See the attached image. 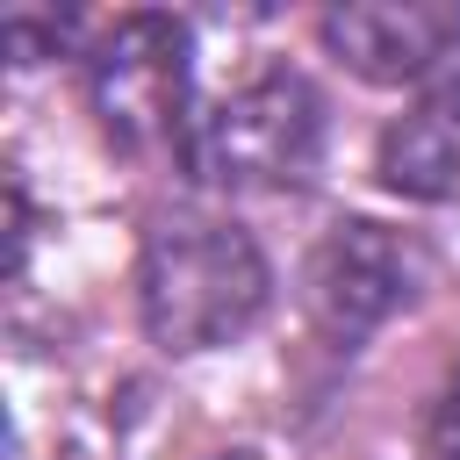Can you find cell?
Listing matches in <instances>:
<instances>
[{"instance_id": "obj_2", "label": "cell", "mask_w": 460, "mask_h": 460, "mask_svg": "<svg viewBox=\"0 0 460 460\" xmlns=\"http://www.w3.org/2000/svg\"><path fill=\"white\" fill-rule=\"evenodd\" d=\"M180 165L208 187H302L323 165V101L302 72L266 65L208 101L187 137Z\"/></svg>"}, {"instance_id": "obj_4", "label": "cell", "mask_w": 460, "mask_h": 460, "mask_svg": "<svg viewBox=\"0 0 460 460\" xmlns=\"http://www.w3.org/2000/svg\"><path fill=\"white\" fill-rule=\"evenodd\" d=\"M417 288H424V244L388 223H367V216L331 223L323 244L309 252V273H302V302L331 345H359Z\"/></svg>"}, {"instance_id": "obj_6", "label": "cell", "mask_w": 460, "mask_h": 460, "mask_svg": "<svg viewBox=\"0 0 460 460\" xmlns=\"http://www.w3.org/2000/svg\"><path fill=\"white\" fill-rule=\"evenodd\" d=\"M374 172L402 201H460V79L424 86L374 144Z\"/></svg>"}, {"instance_id": "obj_1", "label": "cell", "mask_w": 460, "mask_h": 460, "mask_svg": "<svg viewBox=\"0 0 460 460\" xmlns=\"http://www.w3.org/2000/svg\"><path fill=\"white\" fill-rule=\"evenodd\" d=\"M273 273L266 252L252 244L244 223L230 216H201V208H172L144 230L137 252V309L151 345L165 352H216L230 338H244L266 316Z\"/></svg>"}, {"instance_id": "obj_7", "label": "cell", "mask_w": 460, "mask_h": 460, "mask_svg": "<svg viewBox=\"0 0 460 460\" xmlns=\"http://www.w3.org/2000/svg\"><path fill=\"white\" fill-rule=\"evenodd\" d=\"M0 36H7V58H14V65H36V58H58V50L72 43V14H29V7H7Z\"/></svg>"}, {"instance_id": "obj_3", "label": "cell", "mask_w": 460, "mask_h": 460, "mask_svg": "<svg viewBox=\"0 0 460 460\" xmlns=\"http://www.w3.org/2000/svg\"><path fill=\"white\" fill-rule=\"evenodd\" d=\"M187 86H194V36L180 14H115L93 43H86V101L101 115V129L122 151H151L187 137Z\"/></svg>"}, {"instance_id": "obj_5", "label": "cell", "mask_w": 460, "mask_h": 460, "mask_svg": "<svg viewBox=\"0 0 460 460\" xmlns=\"http://www.w3.org/2000/svg\"><path fill=\"white\" fill-rule=\"evenodd\" d=\"M323 50L367 86H410L460 50V0H345L316 22Z\"/></svg>"}, {"instance_id": "obj_8", "label": "cell", "mask_w": 460, "mask_h": 460, "mask_svg": "<svg viewBox=\"0 0 460 460\" xmlns=\"http://www.w3.org/2000/svg\"><path fill=\"white\" fill-rule=\"evenodd\" d=\"M424 446H431V460H460V374L438 388L431 424H424Z\"/></svg>"}]
</instances>
